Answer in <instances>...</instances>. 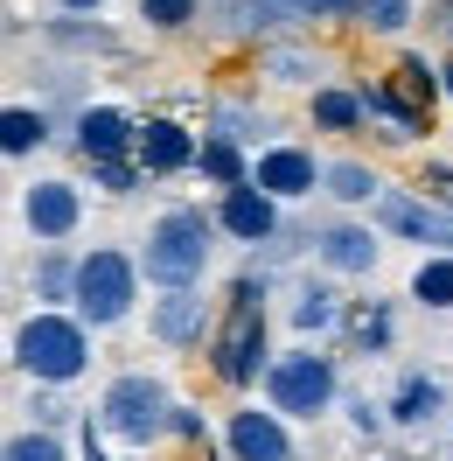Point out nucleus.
<instances>
[{
	"label": "nucleus",
	"instance_id": "f257e3e1",
	"mask_svg": "<svg viewBox=\"0 0 453 461\" xmlns=\"http://www.w3.org/2000/svg\"><path fill=\"white\" fill-rule=\"evenodd\" d=\"M209 259H217V217H202L196 203H168L140 238V273L154 294L202 287Z\"/></svg>",
	"mask_w": 453,
	"mask_h": 461
},
{
	"label": "nucleus",
	"instance_id": "f03ea898",
	"mask_svg": "<svg viewBox=\"0 0 453 461\" xmlns=\"http://www.w3.org/2000/svg\"><path fill=\"white\" fill-rule=\"evenodd\" d=\"M7 364L22 377H35L42 392H63V384H77L91 371V329L77 315H63V308H35L7 336Z\"/></svg>",
	"mask_w": 453,
	"mask_h": 461
},
{
	"label": "nucleus",
	"instance_id": "7ed1b4c3",
	"mask_svg": "<svg viewBox=\"0 0 453 461\" xmlns=\"http://www.w3.org/2000/svg\"><path fill=\"white\" fill-rule=\"evenodd\" d=\"M209 371L230 392H252L272 371V349H265V273H244L224 301V321L209 336Z\"/></svg>",
	"mask_w": 453,
	"mask_h": 461
},
{
	"label": "nucleus",
	"instance_id": "20e7f679",
	"mask_svg": "<svg viewBox=\"0 0 453 461\" xmlns=\"http://www.w3.org/2000/svg\"><path fill=\"white\" fill-rule=\"evenodd\" d=\"M140 252H119V245H91L84 259H77V301H70V315L84 321L91 336L98 329H119V321H133V301H140Z\"/></svg>",
	"mask_w": 453,
	"mask_h": 461
},
{
	"label": "nucleus",
	"instance_id": "39448f33",
	"mask_svg": "<svg viewBox=\"0 0 453 461\" xmlns=\"http://www.w3.org/2000/svg\"><path fill=\"white\" fill-rule=\"evenodd\" d=\"M98 433H112L119 447H154L161 433H174V399L154 371H119L98 392Z\"/></svg>",
	"mask_w": 453,
	"mask_h": 461
},
{
	"label": "nucleus",
	"instance_id": "423d86ee",
	"mask_svg": "<svg viewBox=\"0 0 453 461\" xmlns=\"http://www.w3.org/2000/svg\"><path fill=\"white\" fill-rule=\"evenodd\" d=\"M342 399V371L328 349H286V357H272V371H265V405L272 412H286V420H321V412H335Z\"/></svg>",
	"mask_w": 453,
	"mask_h": 461
},
{
	"label": "nucleus",
	"instance_id": "0eeeda50",
	"mask_svg": "<svg viewBox=\"0 0 453 461\" xmlns=\"http://www.w3.org/2000/svg\"><path fill=\"white\" fill-rule=\"evenodd\" d=\"M377 230L384 238H404V245H432V252H453V217L419 189H384L377 196Z\"/></svg>",
	"mask_w": 453,
	"mask_h": 461
},
{
	"label": "nucleus",
	"instance_id": "6e6552de",
	"mask_svg": "<svg viewBox=\"0 0 453 461\" xmlns=\"http://www.w3.org/2000/svg\"><path fill=\"white\" fill-rule=\"evenodd\" d=\"M22 224H29L35 245H63V238H77V224H84V189L63 182V175L29 182V189H22Z\"/></svg>",
	"mask_w": 453,
	"mask_h": 461
},
{
	"label": "nucleus",
	"instance_id": "1a4fd4ad",
	"mask_svg": "<svg viewBox=\"0 0 453 461\" xmlns=\"http://www.w3.org/2000/svg\"><path fill=\"white\" fill-rule=\"evenodd\" d=\"M252 182L265 196H280V203H300V196H314V189L328 182V161H314V147H300V140H272L252 161Z\"/></svg>",
	"mask_w": 453,
	"mask_h": 461
},
{
	"label": "nucleus",
	"instance_id": "9d476101",
	"mask_svg": "<svg viewBox=\"0 0 453 461\" xmlns=\"http://www.w3.org/2000/svg\"><path fill=\"white\" fill-rule=\"evenodd\" d=\"M224 447L230 461H300L293 433H286V412H272V405H237L224 420Z\"/></svg>",
	"mask_w": 453,
	"mask_h": 461
},
{
	"label": "nucleus",
	"instance_id": "9b49d317",
	"mask_svg": "<svg viewBox=\"0 0 453 461\" xmlns=\"http://www.w3.org/2000/svg\"><path fill=\"white\" fill-rule=\"evenodd\" d=\"M307 245H314V259H321V273H328V280H369V273H377V259H384L377 230H369V224H349V217L321 224Z\"/></svg>",
	"mask_w": 453,
	"mask_h": 461
},
{
	"label": "nucleus",
	"instance_id": "f8f14e48",
	"mask_svg": "<svg viewBox=\"0 0 453 461\" xmlns=\"http://www.w3.org/2000/svg\"><path fill=\"white\" fill-rule=\"evenodd\" d=\"M70 147L84 161H126L140 147V119L126 113V105H84V113L70 119Z\"/></svg>",
	"mask_w": 453,
	"mask_h": 461
},
{
	"label": "nucleus",
	"instance_id": "ddd939ff",
	"mask_svg": "<svg viewBox=\"0 0 453 461\" xmlns=\"http://www.w3.org/2000/svg\"><path fill=\"white\" fill-rule=\"evenodd\" d=\"M217 230L237 238V245H272V238H280V196H265L258 182L224 189V196H217Z\"/></svg>",
	"mask_w": 453,
	"mask_h": 461
},
{
	"label": "nucleus",
	"instance_id": "4468645a",
	"mask_svg": "<svg viewBox=\"0 0 453 461\" xmlns=\"http://www.w3.org/2000/svg\"><path fill=\"white\" fill-rule=\"evenodd\" d=\"M147 329H154L161 349H202V336H209V301H202V287L161 294V301L147 308Z\"/></svg>",
	"mask_w": 453,
	"mask_h": 461
},
{
	"label": "nucleus",
	"instance_id": "2eb2a0df",
	"mask_svg": "<svg viewBox=\"0 0 453 461\" xmlns=\"http://www.w3.org/2000/svg\"><path fill=\"white\" fill-rule=\"evenodd\" d=\"M384 412H391V427H397V433H432V427H440V412H447V377L404 371V377L391 384Z\"/></svg>",
	"mask_w": 453,
	"mask_h": 461
},
{
	"label": "nucleus",
	"instance_id": "dca6fc26",
	"mask_svg": "<svg viewBox=\"0 0 453 461\" xmlns=\"http://www.w3.org/2000/svg\"><path fill=\"white\" fill-rule=\"evenodd\" d=\"M196 154H202V140L182 119H147L140 147H133V161H140L147 175H182V168H196Z\"/></svg>",
	"mask_w": 453,
	"mask_h": 461
},
{
	"label": "nucleus",
	"instance_id": "f3484780",
	"mask_svg": "<svg viewBox=\"0 0 453 461\" xmlns=\"http://www.w3.org/2000/svg\"><path fill=\"white\" fill-rule=\"evenodd\" d=\"M77 259H84V252H70V245H35L29 294L42 308H70V301H77Z\"/></svg>",
	"mask_w": 453,
	"mask_h": 461
},
{
	"label": "nucleus",
	"instance_id": "a211bd4d",
	"mask_svg": "<svg viewBox=\"0 0 453 461\" xmlns=\"http://www.w3.org/2000/svg\"><path fill=\"white\" fill-rule=\"evenodd\" d=\"M286 321H293V329L314 343V336H335V329H349V308H342V294L328 287V280H300V287H293Z\"/></svg>",
	"mask_w": 453,
	"mask_h": 461
},
{
	"label": "nucleus",
	"instance_id": "6ab92c4d",
	"mask_svg": "<svg viewBox=\"0 0 453 461\" xmlns=\"http://www.w3.org/2000/svg\"><path fill=\"white\" fill-rule=\"evenodd\" d=\"M196 175L209 189H244V182H252V154H244V140H230V133H202Z\"/></svg>",
	"mask_w": 453,
	"mask_h": 461
},
{
	"label": "nucleus",
	"instance_id": "aec40b11",
	"mask_svg": "<svg viewBox=\"0 0 453 461\" xmlns=\"http://www.w3.org/2000/svg\"><path fill=\"white\" fill-rule=\"evenodd\" d=\"M57 140V119L42 113V105H7L0 113V154L7 161H29L35 147H49Z\"/></svg>",
	"mask_w": 453,
	"mask_h": 461
},
{
	"label": "nucleus",
	"instance_id": "412c9836",
	"mask_svg": "<svg viewBox=\"0 0 453 461\" xmlns=\"http://www.w3.org/2000/svg\"><path fill=\"white\" fill-rule=\"evenodd\" d=\"M307 119L321 126V133H356L369 119V105H363V91H342V85H321L307 98Z\"/></svg>",
	"mask_w": 453,
	"mask_h": 461
},
{
	"label": "nucleus",
	"instance_id": "4be33fe9",
	"mask_svg": "<svg viewBox=\"0 0 453 461\" xmlns=\"http://www.w3.org/2000/svg\"><path fill=\"white\" fill-rule=\"evenodd\" d=\"M391 85H397V98H404V105H412L419 119H432V105H440L447 77H440V63H425V57H397Z\"/></svg>",
	"mask_w": 453,
	"mask_h": 461
},
{
	"label": "nucleus",
	"instance_id": "5701e85b",
	"mask_svg": "<svg viewBox=\"0 0 453 461\" xmlns=\"http://www.w3.org/2000/svg\"><path fill=\"white\" fill-rule=\"evenodd\" d=\"M321 196H335V203H369L377 210V196H384V175L369 168V161H328V182H321Z\"/></svg>",
	"mask_w": 453,
	"mask_h": 461
},
{
	"label": "nucleus",
	"instance_id": "b1692460",
	"mask_svg": "<svg viewBox=\"0 0 453 461\" xmlns=\"http://www.w3.org/2000/svg\"><path fill=\"white\" fill-rule=\"evenodd\" d=\"M412 301L432 308V315L453 308V252H425V259L412 266Z\"/></svg>",
	"mask_w": 453,
	"mask_h": 461
},
{
	"label": "nucleus",
	"instance_id": "393cba45",
	"mask_svg": "<svg viewBox=\"0 0 453 461\" xmlns=\"http://www.w3.org/2000/svg\"><path fill=\"white\" fill-rule=\"evenodd\" d=\"M363 105H369V119L391 126V140H419V133H425V119L397 98V85H363Z\"/></svg>",
	"mask_w": 453,
	"mask_h": 461
},
{
	"label": "nucleus",
	"instance_id": "a878e982",
	"mask_svg": "<svg viewBox=\"0 0 453 461\" xmlns=\"http://www.w3.org/2000/svg\"><path fill=\"white\" fill-rule=\"evenodd\" d=\"M397 336V315H391V301H369V308H356L349 315V343L363 349V357H384Z\"/></svg>",
	"mask_w": 453,
	"mask_h": 461
},
{
	"label": "nucleus",
	"instance_id": "bb28decb",
	"mask_svg": "<svg viewBox=\"0 0 453 461\" xmlns=\"http://www.w3.org/2000/svg\"><path fill=\"white\" fill-rule=\"evenodd\" d=\"M258 70L272 77V85H314L321 77V57H307V50H286V42H272L265 57H258ZM321 91V85H314Z\"/></svg>",
	"mask_w": 453,
	"mask_h": 461
},
{
	"label": "nucleus",
	"instance_id": "cd10ccee",
	"mask_svg": "<svg viewBox=\"0 0 453 461\" xmlns=\"http://www.w3.org/2000/svg\"><path fill=\"white\" fill-rule=\"evenodd\" d=\"M209 133H230V140H272V119L252 113V105H217V113H209Z\"/></svg>",
	"mask_w": 453,
	"mask_h": 461
},
{
	"label": "nucleus",
	"instance_id": "c85d7f7f",
	"mask_svg": "<svg viewBox=\"0 0 453 461\" xmlns=\"http://www.w3.org/2000/svg\"><path fill=\"white\" fill-rule=\"evenodd\" d=\"M91 189H105V196H133L147 189V168L126 154V161H91Z\"/></svg>",
	"mask_w": 453,
	"mask_h": 461
},
{
	"label": "nucleus",
	"instance_id": "c756f323",
	"mask_svg": "<svg viewBox=\"0 0 453 461\" xmlns=\"http://www.w3.org/2000/svg\"><path fill=\"white\" fill-rule=\"evenodd\" d=\"M0 461H70V447H63L57 433L29 427V433H14V440H7V455H0Z\"/></svg>",
	"mask_w": 453,
	"mask_h": 461
},
{
	"label": "nucleus",
	"instance_id": "7c9ffc66",
	"mask_svg": "<svg viewBox=\"0 0 453 461\" xmlns=\"http://www.w3.org/2000/svg\"><path fill=\"white\" fill-rule=\"evenodd\" d=\"M293 22H363V0H280Z\"/></svg>",
	"mask_w": 453,
	"mask_h": 461
},
{
	"label": "nucleus",
	"instance_id": "2f4dec72",
	"mask_svg": "<svg viewBox=\"0 0 453 461\" xmlns=\"http://www.w3.org/2000/svg\"><path fill=\"white\" fill-rule=\"evenodd\" d=\"M140 22L147 29H189V22H202V0H140Z\"/></svg>",
	"mask_w": 453,
	"mask_h": 461
},
{
	"label": "nucleus",
	"instance_id": "473e14b6",
	"mask_svg": "<svg viewBox=\"0 0 453 461\" xmlns=\"http://www.w3.org/2000/svg\"><path fill=\"white\" fill-rule=\"evenodd\" d=\"M412 22V0H363V29L369 35H397Z\"/></svg>",
	"mask_w": 453,
	"mask_h": 461
},
{
	"label": "nucleus",
	"instance_id": "72a5a7b5",
	"mask_svg": "<svg viewBox=\"0 0 453 461\" xmlns=\"http://www.w3.org/2000/svg\"><path fill=\"white\" fill-rule=\"evenodd\" d=\"M419 196H432L440 210L453 217V168L447 161H425V175H419Z\"/></svg>",
	"mask_w": 453,
	"mask_h": 461
},
{
	"label": "nucleus",
	"instance_id": "f704fd0d",
	"mask_svg": "<svg viewBox=\"0 0 453 461\" xmlns=\"http://www.w3.org/2000/svg\"><path fill=\"white\" fill-rule=\"evenodd\" d=\"M349 420H356V433H369V440H377V433L391 427V412H384V405L369 399V392H356V399H349Z\"/></svg>",
	"mask_w": 453,
	"mask_h": 461
},
{
	"label": "nucleus",
	"instance_id": "c9c22d12",
	"mask_svg": "<svg viewBox=\"0 0 453 461\" xmlns=\"http://www.w3.org/2000/svg\"><path fill=\"white\" fill-rule=\"evenodd\" d=\"M174 433H182V440H202L209 427H202V412H189V405H174Z\"/></svg>",
	"mask_w": 453,
	"mask_h": 461
},
{
	"label": "nucleus",
	"instance_id": "e433bc0d",
	"mask_svg": "<svg viewBox=\"0 0 453 461\" xmlns=\"http://www.w3.org/2000/svg\"><path fill=\"white\" fill-rule=\"evenodd\" d=\"M63 14H98V7H112V0H57Z\"/></svg>",
	"mask_w": 453,
	"mask_h": 461
},
{
	"label": "nucleus",
	"instance_id": "4c0bfd02",
	"mask_svg": "<svg viewBox=\"0 0 453 461\" xmlns=\"http://www.w3.org/2000/svg\"><path fill=\"white\" fill-rule=\"evenodd\" d=\"M440 77H447V98H453V57H447V63H440Z\"/></svg>",
	"mask_w": 453,
	"mask_h": 461
},
{
	"label": "nucleus",
	"instance_id": "58836bf2",
	"mask_svg": "<svg viewBox=\"0 0 453 461\" xmlns=\"http://www.w3.org/2000/svg\"><path fill=\"white\" fill-rule=\"evenodd\" d=\"M440 7H447V22H453V0H440Z\"/></svg>",
	"mask_w": 453,
	"mask_h": 461
}]
</instances>
